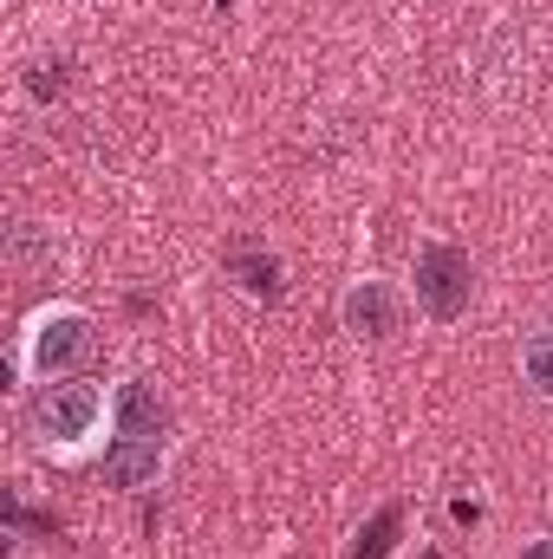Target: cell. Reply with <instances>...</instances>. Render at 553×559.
I'll use <instances>...</instances> for the list:
<instances>
[{
    "label": "cell",
    "mask_w": 553,
    "mask_h": 559,
    "mask_svg": "<svg viewBox=\"0 0 553 559\" xmlns=\"http://www.w3.org/2000/svg\"><path fill=\"white\" fill-rule=\"evenodd\" d=\"M449 514H456L462 527H475V521H482V508H475V501H449Z\"/></svg>",
    "instance_id": "obj_13"
},
{
    "label": "cell",
    "mask_w": 553,
    "mask_h": 559,
    "mask_svg": "<svg viewBox=\"0 0 553 559\" xmlns=\"http://www.w3.org/2000/svg\"><path fill=\"white\" fill-rule=\"evenodd\" d=\"M228 274L242 280V293H255V299H280V293H286V280H280V261L268 254V248H255V241L228 248Z\"/></svg>",
    "instance_id": "obj_7"
},
{
    "label": "cell",
    "mask_w": 553,
    "mask_h": 559,
    "mask_svg": "<svg viewBox=\"0 0 553 559\" xmlns=\"http://www.w3.org/2000/svg\"><path fill=\"white\" fill-rule=\"evenodd\" d=\"M33 436L46 442V449H79L98 417H105V397H98V384L92 378H46L39 391H33Z\"/></svg>",
    "instance_id": "obj_1"
},
{
    "label": "cell",
    "mask_w": 553,
    "mask_h": 559,
    "mask_svg": "<svg viewBox=\"0 0 553 559\" xmlns=\"http://www.w3.org/2000/svg\"><path fill=\"white\" fill-rule=\"evenodd\" d=\"M398 534H404V508H398V501H385V508L358 527V540H352V554H345V559H385L391 547H398Z\"/></svg>",
    "instance_id": "obj_8"
},
{
    "label": "cell",
    "mask_w": 553,
    "mask_h": 559,
    "mask_svg": "<svg viewBox=\"0 0 553 559\" xmlns=\"http://www.w3.org/2000/svg\"><path fill=\"white\" fill-rule=\"evenodd\" d=\"M469 286H475V267H469V254L462 248H449V241H430L423 254H416V306L430 312V319H462V306H469Z\"/></svg>",
    "instance_id": "obj_3"
},
{
    "label": "cell",
    "mask_w": 553,
    "mask_h": 559,
    "mask_svg": "<svg viewBox=\"0 0 553 559\" xmlns=\"http://www.w3.org/2000/svg\"><path fill=\"white\" fill-rule=\"evenodd\" d=\"M222 7H235V0H222Z\"/></svg>",
    "instance_id": "obj_16"
},
{
    "label": "cell",
    "mask_w": 553,
    "mask_h": 559,
    "mask_svg": "<svg viewBox=\"0 0 553 559\" xmlns=\"http://www.w3.org/2000/svg\"><path fill=\"white\" fill-rule=\"evenodd\" d=\"M416 559H443V554H436V547H423V554H416Z\"/></svg>",
    "instance_id": "obj_15"
},
{
    "label": "cell",
    "mask_w": 553,
    "mask_h": 559,
    "mask_svg": "<svg viewBox=\"0 0 553 559\" xmlns=\"http://www.w3.org/2000/svg\"><path fill=\"white\" fill-rule=\"evenodd\" d=\"M118 436H138V442H163L169 436V404H163V391L156 384H143V378H131V384H118Z\"/></svg>",
    "instance_id": "obj_5"
},
{
    "label": "cell",
    "mask_w": 553,
    "mask_h": 559,
    "mask_svg": "<svg viewBox=\"0 0 553 559\" xmlns=\"http://www.w3.org/2000/svg\"><path fill=\"white\" fill-rule=\"evenodd\" d=\"M66 85H72V59H39V66H26V92H33L39 105H52Z\"/></svg>",
    "instance_id": "obj_10"
},
{
    "label": "cell",
    "mask_w": 553,
    "mask_h": 559,
    "mask_svg": "<svg viewBox=\"0 0 553 559\" xmlns=\"http://www.w3.org/2000/svg\"><path fill=\"white\" fill-rule=\"evenodd\" d=\"M13 261H26V267H39V261H52V248H46V241H39V235H33L26 222H20V228H13Z\"/></svg>",
    "instance_id": "obj_12"
},
{
    "label": "cell",
    "mask_w": 553,
    "mask_h": 559,
    "mask_svg": "<svg viewBox=\"0 0 553 559\" xmlns=\"http://www.w3.org/2000/svg\"><path fill=\"white\" fill-rule=\"evenodd\" d=\"M7 527H13V534H46V540H59V514H39V508H7Z\"/></svg>",
    "instance_id": "obj_11"
},
{
    "label": "cell",
    "mask_w": 553,
    "mask_h": 559,
    "mask_svg": "<svg viewBox=\"0 0 553 559\" xmlns=\"http://www.w3.org/2000/svg\"><path fill=\"white\" fill-rule=\"evenodd\" d=\"M521 371H528V384L553 397V332H534L528 345H521Z\"/></svg>",
    "instance_id": "obj_9"
},
{
    "label": "cell",
    "mask_w": 553,
    "mask_h": 559,
    "mask_svg": "<svg viewBox=\"0 0 553 559\" xmlns=\"http://www.w3.org/2000/svg\"><path fill=\"white\" fill-rule=\"evenodd\" d=\"M92 358V319L72 312V306H52L26 325V345H20V365L33 378H66L72 365Z\"/></svg>",
    "instance_id": "obj_2"
},
{
    "label": "cell",
    "mask_w": 553,
    "mask_h": 559,
    "mask_svg": "<svg viewBox=\"0 0 553 559\" xmlns=\"http://www.w3.org/2000/svg\"><path fill=\"white\" fill-rule=\"evenodd\" d=\"M339 319H345V332H352V338H391V332H398V319H404V299H398L385 280H358V286L345 293Z\"/></svg>",
    "instance_id": "obj_4"
},
{
    "label": "cell",
    "mask_w": 553,
    "mask_h": 559,
    "mask_svg": "<svg viewBox=\"0 0 553 559\" xmlns=\"http://www.w3.org/2000/svg\"><path fill=\"white\" fill-rule=\"evenodd\" d=\"M528 559H553V540H534V547H528Z\"/></svg>",
    "instance_id": "obj_14"
},
{
    "label": "cell",
    "mask_w": 553,
    "mask_h": 559,
    "mask_svg": "<svg viewBox=\"0 0 553 559\" xmlns=\"http://www.w3.org/2000/svg\"><path fill=\"white\" fill-rule=\"evenodd\" d=\"M163 468V442H138V436H118L105 449V481L111 488H150Z\"/></svg>",
    "instance_id": "obj_6"
}]
</instances>
